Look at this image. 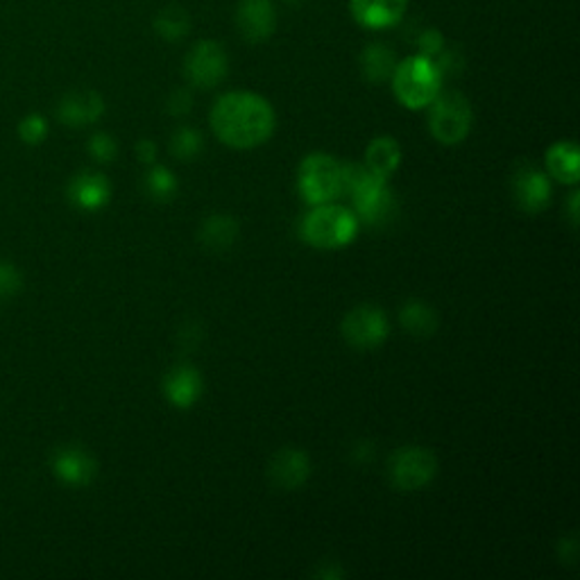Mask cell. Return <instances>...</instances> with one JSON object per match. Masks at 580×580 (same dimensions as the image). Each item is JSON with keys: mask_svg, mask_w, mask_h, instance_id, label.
I'll list each match as a JSON object with an SVG mask.
<instances>
[{"mask_svg": "<svg viewBox=\"0 0 580 580\" xmlns=\"http://www.w3.org/2000/svg\"><path fill=\"white\" fill-rule=\"evenodd\" d=\"M274 109L266 98L249 91H232L218 98L211 109L216 137L234 150L263 145L274 132Z\"/></svg>", "mask_w": 580, "mask_h": 580, "instance_id": "6da1fadb", "label": "cell"}, {"mask_svg": "<svg viewBox=\"0 0 580 580\" xmlns=\"http://www.w3.org/2000/svg\"><path fill=\"white\" fill-rule=\"evenodd\" d=\"M343 193L355 199L357 218L365 224H382L395 211V197L386 180L368 166L355 162L343 166Z\"/></svg>", "mask_w": 580, "mask_h": 580, "instance_id": "7a4b0ae2", "label": "cell"}, {"mask_svg": "<svg viewBox=\"0 0 580 580\" xmlns=\"http://www.w3.org/2000/svg\"><path fill=\"white\" fill-rule=\"evenodd\" d=\"M442 87V70L428 55L403 60L392 70V91L409 109H424L436 100Z\"/></svg>", "mask_w": 580, "mask_h": 580, "instance_id": "3957f363", "label": "cell"}, {"mask_svg": "<svg viewBox=\"0 0 580 580\" xmlns=\"http://www.w3.org/2000/svg\"><path fill=\"white\" fill-rule=\"evenodd\" d=\"M301 239L318 249H340L359 234V218L340 205H315L301 220Z\"/></svg>", "mask_w": 580, "mask_h": 580, "instance_id": "277c9868", "label": "cell"}, {"mask_svg": "<svg viewBox=\"0 0 580 580\" xmlns=\"http://www.w3.org/2000/svg\"><path fill=\"white\" fill-rule=\"evenodd\" d=\"M474 123L469 100L459 91L438 93L428 105V132L442 145H459L467 139Z\"/></svg>", "mask_w": 580, "mask_h": 580, "instance_id": "5b68a950", "label": "cell"}, {"mask_svg": "<svg viewBox=\"0 0 580 580\" xmlns=\"http://www.w3.org/2000/svg\"><path fill=\"white\" fill-rule=\"evenodd\" d=\"M297 186L309 205H326L343 195V164L332 155L313 153L299 164Z\"/></svg>", "mask_w": 580, "mask_h": 580, "instance_id": "8992f818", "label": "cell"}, {"mask_svg": "<svg viewBox=\"0 0 580 580\" xmlns=\"http://www.w3.org/2000/svg\"><path fill=\"white\" fill-rule=\"evenodd\" d=\"M438 474V459L426 447H401L390 453L388 459V478L392 488L401 492L422 490L434 481Z\"/></svg>", "mask_w": 580, "mask_h": 580, "instance_id": "52a82bcc", "label": "cell"}, {"mask_svg": "<svg viewBox=\"0 0 580 580\" xmlns=\"http://www.w3.org/2000/svg\"><path fill=\"white\" fill-rule=\"evenodd\" d=\"M390 324L379 307L361 305L343 320V336L355 349H376L388 338Z\"/></svg>", "mask_w": 580, "mask_h": 580, "instance_id": "ba28073f", "label": "cell"}, {"mask_svg": "<svg viewBox=\"0 0 580 580\" xmlns=\"http://www.w3.org/2000/svg\"><path fill=\"white\" fill-rule=\"evenodd\" d=\"M227 68H230V62H227L222 46L216 41L195 43L189 50L186 62H184L186 80L197 89L218 87L224 80Z\"/></svg>", "mask_w": 580, "mask_h": 580, "instance_id": "9c48e42d", "label": "cell"}, {"mask_svg": "<svg viewBox=\"0 0 580 580\" xmlns=\"http://www.w3.org/2000/svg\"><path fill=\"white\" fill-rule=\"evenodd\" d=\"M513 195L517 207L526 214H538L549 207L551 182L531 162L519 164L513 172Z\"/></svg>", "mask_w": 580, "mask_h": 580, "instance_id": "30bf717a", "label": "cell"}, {"mask_svg": "<svg viewBox=\"0 0 580 580\" xmlns=\"http://www.w3.org/2000/svg\"><path fill=\"white\" fill-rule=\"evenodd\" d=\"M270 481L280 490H297L309 481L311 459L305 449L284 447L270 461Z\"/></svg>", "mask_w": 580, "mask_h": 580, "instance_id": "8fae6325", "label": "cell"}, {"mask_svg": "<svg viewBox=\"0 0 580 580\" xmlns=\"http://www.w3.org/2000/svg\"><path fill=\"white\" fill-rule=\"evenodd\" d=\"M239 33L249 43L266 41L276 25V14L272 8V0H241L236 12Z\"/></svg>", "mask_w": 580, "mask_h": 580, "instance_id": "7c38bea8", "label": "cell"}, {"mask_svg": "<svg viewBox=\"0 0 580 580\" xmlns=\"http://www.w3.org/2000/svg\"><path fill=\"white\" fill-rule=\"evenodd\" d=\"M409 0H351V14L368 30H386L401 21Z\"/></svg>", "mask_w": 580, "mask_h": 580, "instance_id": "4fadbf2b", "label": "cell"}, {"mask_svg": "<svg viewBox=\"0 0 580 580\" xmlns=\"http://www.w3.org/2000/svg\"><path fill=\"white\" fill-rule=\"evenodd\" d=\"M164 392H166L172 407L189 409L202 395V376L191 365L172 368L164 379Z\"/></svg>", "mask_w": 580, "mask_h": 580, "instance_id": "5bb4252c", "label": "cell"}, {"mask_svg": "<svg viewBox=\"0 0 580 580\" xmlns=\"http://www.w3.org/2000/svg\"><path fill=\"white\" fill-rule=\"evenodd\" d=\"M105 105L103 98L93 91H75L68 93L60 105V120L70 125V128H82V125L95 123L103 116Z\"/></svg>", "mask_w": 580, "mask_h": 580, "instance_id": "9a60e30c", "label": "cell"}, {"mask_svg": "<svg viewBox=\"0 0 580 580\" xmlns=\"http://www.w3.org/2000/svg\"><path fill=\"white\" fill-rule=\"evenodd\" d=\"M55 474L62 478V481L70 486H87L91 478L95 476V461L89 456L87 451L78 447H68L55 453L53 461Z\"/></svg>", "mask_w": 580, "mask_h": 580, "instance_id": "2e32d148", "label": "cell"}, {"mask_svg": "<svg viewBox=\"0 0 580 580\" xmlns=\"http://www.w3.org/2000/svg\"><path fill=\"white\" fill-rule=\"evenodd\" d=\"M68 195L78 207L93 211V209H100V207L107 205L112 189H109V182H107L105 175L82 172L70 182Z\"/></svg>", "mask_w": 580, "mask_h": 580, "instance_id": "e0dca14e", "label": "cell"}, {"mask_svg": "<svg viewBox=\"0 0 580 580\" xmlns=\"http://www.w3.org/2000/svg\"><path fill=\"white\" fill-rule=\"evenodd\" d=\"M546 168L553 180L563 184L576 186L580 178V164H578V145L571 141H563L551 145L546 150Z\"/></svg>", "mask_w": 580, "mask_h": 580, "instance_id": "ac0fdd59", "label": "cell"}, {"mask_svg": "<svg viewBox=\"0 0 580 580\" xmlns=\"http://www.w3.org/2000/svg\"><path fill=\"white\" fill-rule=\"evenodd\" d=\"M239 239V222L227 216V214H216L209 216L199 227V241L209 252H227Z\"/></svg>", "mask_w": 580, "mask_h": 580, "instance_id": "d6986e66", "label": "cell"}, {"mask_svg": "<svg viewBox=\"0 0 580 580\" xmlns=\"http://www.w3.org/2000/svg\"><path fill=\"white\" fill-rule=\"evenodd\" d=\"M401 164V147L392 137H376L365 153V166L379 175V178L388 180L390 175L399 168Z\"/></svg>", "mask_w": 580, "mask_h": 580, "instance_id": "ffe728a7", "label": "cell"}, {"mask_svg": "<svg viewBox=\"0 0 580 580\" xmlns=\"http://www.w3.org/2000/svg\"><path fill=\"white\" fill-rule=\"evenodd\" d=\"M399 320L403 324V330L417 338H426L436 334L438 330V313L434 307H428L422 299H411L399 311Z\"/></svg>", "mask_w": 580, "mask_h": 580, "instance_id": "44dd1931", "label": "cell"}, {"mask_svg": "<svg viewBox=\"0 0 580 580\" xmlns=\"http://www.w3.org/2000/svg\"><path fill=\"white\" fill-rule=\"evenodd\" d=\"M363 62V73L365 78L374 85L386 82L388 78H392V70H395V55L392 50L382 46V43H374L370 48H365V53L361 57Z\"/></svg>", "mask_w": 580, "mask_h": 580, "instance_id": "7402d4cb", "label": "cell"}, {"mask_svg": "<svg viewBox=\"0 0 580 580\" xmlns=\"http://www.w3.org/2000/svg\"><path fill=\"white\" fill-rule=\"evenodd\" d=\"M155 28L164 39L178 41L189 33V16L180 8H168L159 14Z\"/></svg>", "mask_w": 580, "mask_h": 580, "instance_id": "603a6c76", "label": "cell"}, {"mask_svg": "<svg viewBox=\"0 0 580 580\" xmlns=\"http://www.w3.org/2000/svg\"><path fill=\"white\" fill-rule=\"evenodd\" d=\"M145 189H147V193L153 199L168 202L175 195V191H178V180H175V175L168 168L155 166L153 170L147 172Z\"/></svg>", "mask_w": 580, "mask_h": 580, "instance_id": "cb8c5ba5", "label": "cell"}, {"mask_svg": "<svg viewBox=\"0 0 580 580\" xmlns=\"http://www.w3.org/2000/svg\"><path fill=\"white\" fill-rule=\"evenodd\" d=\"M170 153L175 159L191 162L202 153V134L193 128H180L170 141Z\"/></svg>", "mask_w": 580, "mask_h": 580, "instance_id": "d4e9b609", "label": "cell"}, {"mask_svg": "<svg viewBox=\"0 0 580 580\" xmlns=\"http://www.w3.org/2000/svg\"><path fill=\"white\" fill-rule=\"evenodd\" d=\"M89 153L98 159V162H114L116 153H118V145L109 134H95L89 141Z\"/></svg>", "mask_w": 580, "mask_h": 580, "instance_id": "484cf974", "label": "cell"}, {"mask_svg": "<svg viewBox=\"0 0 580 580\" xmlns=\"http://www.w3.org/2000/svg\"><path fill=\"white\" fill-rule=\"evenodd\" d=\"M48 128H46V120L41 116H28L21 123V139L25 143H39L43 141Z\"/></svg>", "mask_w": 580, "mask_h": 580, "instance_id": "4316f807", "label": "cell"}, {"mask_svg": "<svg viewBox=\"0 0 580 580\" xmlns=\"http://www.w3.org/2000/svg\"><path fill=\"white\" fill-rule=\"evenodd\" d=\"M21 288V274L14 266L0 263V297H10Z\"/></svg>", "mask_w": 580, "mask_h": 580, "instance_id": "83f0119b", "label": "cell"}, {"mask_svg": "<svg viewBox=\"0 0 580 580\" xmlns=\"http://www.w3.org/2000/svg\"><path fill=\"white\" fill-rule=\"evenodd\" d=\"M191 105H193V98L189 91H175L168 100V109L172 116H184L191 112Z\"/></svg>", "mask_w": 580, "mask_h": 580, "instance_id": "f1b7e54d", "label": "cell"}, {"mask_svg": "<svg viewBox=\"0 0 580 580\" xmlns=\"http://www.w3.org/2000/svg\"><path fill=\"white\" fill-rule=\"evenodd\" d=\"M137 155H139V159L143 164H155V159H157V145L153 141H139Z\"/></svg>", "mask_w": 580, "mask_h": 580, "instance_id": "f546056e", "label": "cell"}, {"mask_svg": "<svg viewBox=\"0 0 580 580\" xmlns=\"http://www.w3.org/2000/svg\"><path fill=\"white\" fill-rule=\"evenodd\" d=\"M578 199H580L578 193H573V195L569 197V220H571L573 227H578Z\"/></svg>", "mask_w": 580, "mask_h": 580, "instance_id": "4dcf8cb0", "label": "cell"}]
</instances>
